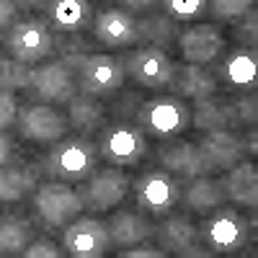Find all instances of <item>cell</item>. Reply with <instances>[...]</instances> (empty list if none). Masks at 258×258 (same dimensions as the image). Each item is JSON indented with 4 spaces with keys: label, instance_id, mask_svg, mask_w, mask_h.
<instances>
[{
    "label": "cell",
    "instance_id": "obj_1",
    "mask_svg": "<svg viewBox=\"0 0 258 258\" xmlns=\"http://www.w3.org/2000/svg\"><path fill=\"white\" fill-rule=\"evenodd\" d=\"M98 165V147L88 137H62L52 142V150L44 158V173L54 181L80 183Z\"/></svg>",
    "mask_w": 258,
    "mask_h": 258
},
{
    "label": "cell",
    "instance_id": "obj_2",
    "mask_svg": "<svg viewBox=\"0 0 258 258\" xmlns=\"http://www.w3.org/2000/svg\"><path fill=\"white\" fill-rule=\"evenodd\" d=\"M137 126L158 140H173L191 126V109L178 96H155L137 109Z\"/></svg>",
    "mask_w": 258,
    "mask_h": 258
},
{
    "label": "cell",
    "instance_id": "obj_3",
    "mask_svg": "<svg viewBox=\"0 0 258 258\" xmlns=\"http://www.w3.org/2000/svg\"><path fill=\"white\" fill-rule=\"evenodd\" d=\"M96 147H98V158H103L109 165H119V168L137 165L147 155L145 132L126 119L103 124V129L98 132Z\"/></svg>",
    "mask_w": 258,
    "mask_h": 258
},
{
    "label": "cell",
    "instance_id": "obj_4",
    "mask_svg": "<svg viewBox=\"0 0 258 258\" xmlns=\"http://www.w3.org/2000/svg\"><path fill=\"white\" fill-rule=\"evenodd\" d=\"M250 225L238 209L217 207L199 227V238L209 253H235L248 243Z\"/></svg>",
    "mask_w": 258,
    "mask_h": 258
},
{
    "label": "cell",
    "instance_id": "obj_5",
    "mask_svg": "<svg viewBox=\"0 0 258 258\" xmlns=\"http://www.w3.org/2000/svg\"><path fill=\"white\" fill-rule=\"evenodd\" d=\"M6 49L18 62H41L54 52V34L44 18H21L13 21L6 34Z\"/></svg>",
    "mask_w": 258,
    "mask_h": 258
},
{
    "label": "cell",
    "instance_id": "obj_6",
    "mask_svg": "<svg viewBox=\"0 0 258 258\" xmlns=\"http://www.w3.org/2000/svg\"><path fill=\"white\" fill-rule=\"evenodd\" d=\"M83 186L78 188L83 207L91 209V212H109L114 207H119L129 188H132V178L124 173V168L119 165H109V168H96L93 173L80 181Z\"/></svg>",
    "mask_w": 258,
    "mask_h": 258
},
{
    "label": "cell",
    "instance_id": "obj_7",
    "mask_svg": "<svg viewBox=\"0 0 258 258\" xmlns=\"http://www.w3.org/2000/svg\"><path fill=\"white\" fill-rule=\"evenodd\" d=\"M34 207H36V214L41 217V222L52 230L68 227L85 209L80 194L73 186H68V181H49V183L36 186Z\"/></svg>",
    "mask_w": 258,
    "mask_h": 258
},
{
    "label": "cell",
    "instance_id": "obj_8",
    "mask_svg": "<svg viewBox=\"0 0 258 258\" xmlns=\"http://www.w3.org/2000/svg\"><path fill=\"white\" fill-rule=\"evenodd\" d=\"M135 199L142 214L165 217L181 199V183L165 168H153L135 181Z\"/></svg>",
    "mask_w": 258,
    "mask_h": 258
},
{
    "label": "cell",
    "instance_id": "obj_9",
    "mask_svg": "<svg viewBox=\"0 0 258 258\" xmlns=\"http://www.w3.org/2000/svg\"><path fill=\"white\" fill-rule=\"evenodd\" d=\"M124 62L116 59L114 54H101L93 52L85 57V62L78 68V88L88 96H111L124 85Z\"/></svg>",
    "mask_w": 258,
    "mask_h": 258
},
{
    "label": "cell",
    "instance_id": "obj_10",
    "mask_svg": "<svg viewBox=\"0 0 258 258\" xmlns=\"http://www.w3.org/2000/svg\"><path fill=\"white\" fill-rule=\"evenodd\" d=\"M124 73L137 85H142V88L160 91L168 85L170 75H173V59L168 57V49L142 44V47H137L126 54Z\"/></svg>",
    "mask_w": 258,
    "mask_h": 258
},
{
    "label": "cell",
    "instance_id": "obj_11",
    "mask_svg": "<svg viewBox=\"0 0 258 258\" xmlns=\"http://www.w3.org/2000/svg\"><path fill=\"white\" fill-rule=\"evenodd\" d=\"M16 126L24 140L39 142V145H52L68 135V116H62L54 106L49 103H26L18 109Z\"/></svg>",
    "mask_w": 258,
    "mask_h": 258
},
{
    "label": "cell",
    "instance_id": "obj_12",
    "mask_svg": "<svg viewBox=\"0 0 258 258\" xmlns=\"http://www.w3.org/2000/svg\"><path fill=\"white\" fill-rule=\"evenodd\" d=\"M29 88L41 103H68L78 91V78L75 70L68 68L62 59L41 62L31 68Z\"/></svg>",
    "mask_w": 258,
    "mask_h": 258
},
{
    "label": "cell",
    "instance_id": "obj_13",
    "mask_svg": "<svg viewBox=\"0 0 258 258\" xmlns=\"http://www.w3.org/2000/svg\"><path fill=\"white\" fill-rule=\"evenodd\" d=\"M62 245L73 258H98L111 250L109 227L93 217H83V220L75 217L64 227Z\"/></svg>",
    "mask_w": 258,
    "mask_h": 258
},
{
    "label": "cell",
    "instance_id": "obj_14",
    "mask_svg": "<svg viewBox=\"0 0 258 258\" xmlns=\"http://www.w3.org/2000/svg\"><path fill=\"white\" fill-rule=\"evenodd\" d=\"M225 47V36L217 24L197 21L188 24L183 31H178V49L181 57L191 64H209Z\"/></svg>",
    "mask_w": 258,
    "mask_h": 258
},
{
    "label": "cell",
    "instance_id": "obj_15",
    "mask_svg": "<svg viewBox=\"0 0 258 258\" xmlns=\"http://www.w3.org/2000/svg\"><path fill=\"white\" fill-rule=\"evenodd\" d=\"M93 36L109 49H126L137 44V18L126 8H101L93 18Z\"/></svg>",
    "mask_w": 258,
    "mask_h": 258
},
{
    "label": "cell",
    "instance_id": "obj_16",
    "mask_svg": "<svg viewBox=\"0 0 258 258\" xmlns=\"http://www.w3.org/2000/svg\"><path fill=\"white\" fill-rule=\"evenodd\" d=\"M199 153L204 158L207 173L212 170H230L235 163L245 158V142L232 132V129H212L197 142Z\"/></svg>",
    "mask_w": 258,
    "mask_h": 258
},
{
    "label": "cell",
    "instance_id": "obj_17",
    "mask_svg": "<svg viewBox=\"0 0 258 258\" xmlns=\"http://www.w3.org/2000/svg\"><path fill=\"white\" fill-rule=\"evenodd\" d=\"M155 235L165 253L176 255H209V250L199 248V227L188 220V214H170L158 227Z\"/></svg>",
    "mask_w": 258,
    "mask_h": 258
},
{
    "label": "cell",
    "instance_id": "obj_18",
    "mask_svg": "<svg viewBox=\"0 0 258 258\" xmlns=\"http://www.w3.org/2000/svg\"><path fill=\"white\" fill-rule=\"evenodd\" d=\"M165 88L173 91V96L178 98H191V101H199L207 96L217 93V78L209 70V64H173V75H170Z\"/></svg>",
    "mask_w": 258,
    "mask_h": 258
},
{
    "label": "cell",
    "instance_id": "obj_19",
    "mask_svg": "<svg viewBox=\"0 0 258 258\" xmlns=\"http://www.w3.org/2000/svg\"><path fill=\"white\" fill-rule=\"evenodd\" d=\"M158 160L160 165L173 176H183V178H197L207 173L204 158L199 153L197 142H186V140H170L165 145H160L158 150Z\"/></svg>",
    "mask_w": 258,
    "mask_h": 258
},
{
    "label": "cell",
    "instance_id": "obj_20",
    "mask_svg": "<svg viewBox=\"0 0 258 258\" xmlns=\"http://www.w3.org/2000/svg\"><path fill=\"white\" fill-rule=\"evenodd\" d=\"M47 24L57 34H83L93 26L91 0H49Z\"/></svg>",
    "mask_w": 258,
    "mask_h": 258
},
{
    "label": "cell",
    "instance_id": "obj_21",
    "mask_svg": "<svg viewBox=\"0 0 258 258\" xmlns=\"http://www.w3.org/2000/svg\"><path fill=\"white\" fill-rule=\"evenodd\" d=\"M106 227H109L111 245H119V248L140 245V243H145L147 238H153V235H155V225L150 222L145 214L132 212V209L114 212L111 220L106 222Z\"/></svg>",
    "mask_w": 258,
    "mask_h": 258
},
{
    "label": "cell",
    "instance_id": "obj_22",
    "mask_svg": "<svg viewBox=\"0 0 258 258\" xmlns=\"http://www.w3.org/2000/svg\"><path fill=\"white\" fill-rule=\"evenodd\" d=\"M238 121V111H235L232 101L222 98H199L194 101V111H191V126H197L199 132H212V129H235Z\"/></svg>",
    "mask_w": 258,
    "mask_h": 258
},
{
    "label": "cell",
    "instance_id": "obj_23",
    "mask_svg": "<svg viewBox=\"0 0 258 258\" xmlns=\"http://www.w3.org/2000/svg\"><path fill=\"white\" fill-rule=\"evenodd\" d=\"M68 124L80 137H91V135L101 132L106 124V106L96 96L75 93L68 101Z\"/></svg>",
    "mask_w": 258,
    "mask_h": 258
},
{
    "label": "cell",
    "instance_id": "obj_24",
    "mask_svg": "<svg viewBox=\"0 0 258 258\" xmlns=\"http://www.w3.org/2000/svg\"><path fill=\"white\" fill-rule=\"evenodd\" d=\"M225 199H230L238 207H255L258 204V176L255 165L250 160L235 163L230 170H225Z\"/></svg>",
    "mask_w": 258,
    "mask_h": 258
},
{
    "label": "cell",
    "instance_id": "obj_25",
    "mask_svg": "<svg viewBox=\"0 0 258 258\" xmlns=\"http://www.w3.org/2000/svg\"><path fill=\"white\" fill-rule=\"evenodd\" d=\"M181 197H183V204L191 212L207 217L209 212H214L217 207L225 204V186H222V181L204 173V176H197V178H188V186Z\"/></svg>",
    "mask_w": 258,
    "mask_h": 258
},
{
    "label": "cell",
    "instance_id": "obj_26",
    "mask_svg": "<svg viewBox=\"0 0 258 258\" xmlns=\"http://www.w3.org/2000/svg\"><path fill=\"white\" fill-rule=\"evenodd\" d=\"M39 186L36 165H0V202H21L29 191Z\"/></svg>",
    "mask_w": 258,
    "mask_h": 258
},
{
    "label": "cell",
    "instance_id": "obj_27",
    "mask_svg": "<svg viewBox=\"0 0 258 258\" xmlns=\"http://www.w3.org/2000/svg\"><path fill=\"white\" fill-rule=\"evenodd\" d=\"M34 240V227L24 214L8 212L0 217V255H21Z\"/></svg>",
    "mask_w": 258,
    "mask_h": 258
},
{
    "label": "cell",
    "instance_id": "obj_28",
    "mask_svg": "<svg viewBox=\"0 0 258 258\" xmlns=\"http://www.w3.org/2000/svg\"><path fill=\"white\" fill-rule=\"evenodd\" d=\"M222 75L230 85L243 91L255 88V75H258V57L255 49H235L222 62Z\"/></svg>",
    "mask_w": 258,
    "mask_h": 258
},
{
    "label": "cell",
    "instance_id": "obj_29",
    "mask_svg": "<svg viewBox=\"0 0 258 258\" xmlns=\"http://www.w3.org/2000/svg\"><path fill=\"white\" fill-rule=\"evenodd\" d=\"M137 39L142 44L168 49L178 39V21H173L165 13H153V16L137 18Z\"/></svg>",
    "mask_w": 258,
    "mask_h": 258
},
{
    "label": "cell",
    "instance_id": "obj_30",
    "mask_svg": "<svg viewBox=\"0 0 258 258\" xmlns=\"http://www.w3.org/2000/svg\"><path fill=\"white\" fill-rule=\"evenodd\" d=\"M54 49H57L59 59L73 70H78L88 54H93L91 41H85L80 34H59V36H54Z\"/></svg>",
    "mask_w": 258,
    "mask_h": 258
},
{
    "label": "cell",
    "instance_id": "obj_31",
    "mask_svg": "<svg viewBox=\"0 0 258 258\" xmlns=\"http://www.w3.org/2000/svg\"><path fill=\"white\" fill-rule=\"evenodd\" d=\"M31 83V68L16 57H0V88L3 91H26Z\"/></svg>",
    "mask_w": 258,
    "mask_h": 258
},
{
    "label": "cell",
    "instance_id": "obj_32",
    "mask_svg": "<svg viewBox=\"0 0 258 258\" xmlns=\"http://www.w3.org/2000/svg\"><path fill=\"white\" fill-rule=\"evenodd\" d=\"M253 8V0H207V11L217 21H240Z\"/></svg>",
    "mask_w": 258,
    "mask_h": 258
},
{
    "label": "cell",
    "instance_id": "obj_33",
    "mask_svg": "<svg viewBox=\"0 0 258 258\" xmlns=\"http://www.w3.org/2000/svg\"><path fill=\"white\" fill-rule=\"evenodd\" d=\"M165 16L173 21H199L207 13V0H160Z\"/></svg>",
    "mask_w": 258,
    "mask_h": 258
},
{
    "label": "cell",
    "instance_id": "obj_34",
    "mask_svg": "<svg viewBox=\"0 0 258 258\" xmlns=\"http://www.w3.org/2000/svg\"><path fill=\"white\" fill-rule=\"evenodd\" d=\"M18 116V101L13 91L0 88V129H11Z\"/></svg>",
    "mask_w": 258,
    "mask_h": 258
},
{
    "label": "cell",
    "instance_id": "obj_35",
    "mask_svg": "<svg viewBox=\"0 0 258 258\" xmlns=\"http://www.w3.org/2000/svg\"><path fill=\"white\" fill-rule=\"evenodd\" d=\"M21 255H26V258H57V255H62V250L52 240H34L24 248Z\"/></svg>",
    "mask_w": 258,
    "mask_h": 258
},
{
    "label": "cell",
    "instance_id": "obj_36",
    "mask_svg": "<svg viewBox=\"0 0 258 258\" xmlns=\"http://www.w3.org/2000/svg\"><path fill=\"white\" fill-rule=\"evenodd\" d=\"M235 103V111H238V121L240 124H253L255 121V98L245 96V98H238V101H232Z\"/></svg>",
    "mask_w": 258,
    "mask_h": 258
},
{
    "label": "cell",
    "instance_id": "obj_37",
    "mask_svg": "<svg viewBox=\"0 0 258 258\" xmlns=\"http://www.w3.org/2000/svg\"><path fill=\"white\" fill-rule=\"evenodd\" d=\"M121 255H126V258H163L165 250H163V248H150V245H142V243H140V248L121 250Z\"/></svg>",
    "mask_w": 258,
    "mask_h": 258
},
{
    "label": "cell",
    "instance_id": "obj_38",
    "mask_svg": "<svg viewBox=\"0 0 258 258\" xmlns=\"http://www.w3.org/2000/svg\"><path fill=\"white\" fill-rule=\"evenodd\" d=\"M18 8L13 6V0H0V31L11 29V24L16 21Z\"/></svg>",
    "mask_w": 258,
    "mask_h": 258
},
{
    "label": "cell",
    "instance_id": "obj_39",
    "mask_svg": "<svg viewBox=\"0 0 258 258\" xmlns=\"http://www.w3.org/2000/svg\"><path fill=\"white\" fill-rule=\"evenodd\" d=\"M121 8H126L129 13H142V11H153L160 0H119Z\"/></svg>",
    "mask_w": 258,
    "mask_h": 258
},
{
    "label": "cell",
    "instance_id": "obj_40",
    "mask_svg": "<svg viewBox=\"0 0 258 258\" xmlns=\"http://www.w3.org/2000/svg\"><path fill=\"white\" fill-rule=\"evenodd\" d=\"M13 6L18 11H26V13H34V11H47L49 0H13Z\"/></svg>",
    "mask_w": 258,
    "mask_h": 258
},
{
    "label": "cell",
    "instance_id": "obj_41",
    "mask_svg": "<svg viewBox=\"0 0 258 258\" xmlns=\"http://www.w3.org/2000/svg\"><path fill=\"white\" fill-rule=\"evenodd\" d=\"M11 153H13V140L6 135V129H0V165L11 160Z\"/></svg>",
    "mask_w": 258,
    "mask_h": 258
}]
</instances>
